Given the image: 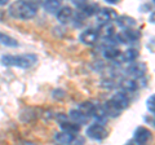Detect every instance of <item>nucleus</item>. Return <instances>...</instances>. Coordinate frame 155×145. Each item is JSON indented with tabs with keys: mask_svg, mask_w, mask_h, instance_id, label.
I'll use <instances>...</instances> for the list:
<instances>
[{
	"mask_svg": "<svg viewBox=\"0 0 155 145\" xmlns=\"http://www.w3.org/2000/svg\"><path fill=\"white\" fill-rule=\"evenodd\" d=\"M38 13V5L27 0H19L12 4L9 8V14L13 18H18V20H30V18L35 17Z\"/></svg>",
	"mask_w": 155,
	"mask_h": 145,
	"instance_id": "1",
	"label": "nucleus"
},
{
	"mask_svg": "<svg viewBox=\"0 0 155 145\" xmlns=\"http://www.w3.org/2000/svg\"><path fill=\"white\" fill-rule=\"evenodd\" d=\"M2 62L7 66H17L21 69H28L34 66L38 62V57L35 55H19V56H12L7 55L2 57Z\"/></svg>",
	"mask_w": 155,
	"mask_h": 145,
	"instance_id": "2",
	"label": "nucleus"
},
{
	"mask_svg": "<svg viewBox=\"0 0 155 145\" xmlns=\"http://www.w3.org/2000/svg\"><path fill=\"white\" fill-rule=\"evenodd\" d=\"M87 136L96 141H102L109 136V130L102 123H92L87 128Z\"/></svg>",
	"mask_w": 155,
	"mask_h": 145,
	"instance_id": "3",
	"label": "nucleus"
},
{
	"mask_svg": "<svg viewBox=\"0 0 155 145\" xmlns=\"http://www.w3.org/2000/svg\"><path fill=\"white\" fill-rule=\"evenodd\" d=\"M96 18H97V23L104 26L106 23H110L113 20H116L118 18V13L114 9H110V8H101L96 13Z\"/></svg>",
	"mask_w": 155,
	"mask_h": 145,
	"instance_id": "4",
	"label": "nucleus"
},
{
	"mask_svg": "<svg viewBox=\"0 0 155 145\" xmlns=\"http://www.w3.org/2000/svg\"><path fill=\"white\" fill-rule=\"evenodd\" d=\"M151 139H153L151 131L147 127H145V126L137 127L133 133V143H137V144H147L149 141H151Z\"/></svg>",
	"mask_w": 155,
	"mask_h": 145,
	"instance_id": "5",
	"label": "nucleus"
},
{
	"mask_svg": "<svg viewBox=\"0 0 155 145\" xmlns=\"http://www.w3.org/2000/svg\"><path fill=\"white\" fill-rule=\"evenodd\" d=\"M110 104L113 105L115 109H118L119 112H122V110L127 109L129 106V99L124 92H118L110 99Z\"/></svg>",
	"mask_w": 155,
	"mask_h": 145,
	"instance_id": "6",
	"label": "nucleus"
},
{
	"mask_svg": "<svg viewBox=\"0 0 155 145\" xmlns=\"http://www.w3.org/2000/svg\"><path fill=\"white\" fill-rule=\"evenodd\" d=\"M127 71L132 78H142L147 72V66L143 62H134L128 67Z\"/></svg>",
	"mask_w": 155,
	"mask_h": 145,
	"instance_id": "7",
	"label": "nucleus"
},
{
	"mask_svg": "<svg viewBox=\"0 0 155 145\" xmlns=\"http://www.w3.org/2000/svg\"><path fill=\"white\" fill-rule=\"evenodd\" d=\"M79 39L85 46H94L97 40H98V32L93 30V29H88V30H85L80 34Z\"/></svg>",
	"mask_w": 155,
	"mask_h": 145,
	"instance_id": "8",
	"label": "nucleus"
},
{
	"mask_svg": "<svg viewBox=\"0 0 155 145\" xmlns=\"http://www.w3.org/2000/svg\"><path fill=\"white\" fill-rule=\"evenodd\" d=\"M141 38V32L138 30H134L133 27L125 29V30L118 36V39L122 40V43H128V42H137Z\"/></svg>",
	"mask_w": 155,
	"mask_h": 145,
	"instance_id": "9",
	"label": "nucleus"
},
{
	"mask_svg": "<svg viewBox=\"0 0 155 145\" xmlns=\"http://www.w3.org/2000/svg\"><path fill=\"white\" fill-rule=\"evenodd\" d=\"M72 9L70 7H62L57 12V20L61 23H67L72 18Z\"/></svg>",
	"mask_w": 155,
	"mask_h": 145,
	"instance_id": "10",
	"label": "nucleus"
},
{
	"mask_svg": "<svg viewBox=\"0 0 155 145\" xmlns=\"http://www.w3.org/2000/svg\"><path fill=\"white\" fill-rule=\"evenodd\" d=\"M54 140L58 144H71V143L75 141V135L70 133V132H66V131L57 132L54 135Z\"/></svg>",
	"mask_w": 155,
	"mask_h": 145,
	"instance_id": "11",
	"label": "nucleus"
},
{
	"mask_svg": "<svg viewBox=\"0 0 155 145\" xmlns=\"http://www.w3.org/2000/svg\"><path fill=\"white\" fill-rule=\"evenodd\" d=\"M60 127L62 128V131L70 132V133H78L80 131V124L76 122H66V120H61L60 122Z\"/></svg>",
	"mask_w": 155,
	"mask_h": 145,
	"instance_id": "12",
	"label": "nucleus"
},
{
	"mask_svg": "<svg viewBox=\"0 0 155 145\" xmlns=\"http://www.w3.org/2000/svg\"><path fill=\"white\" fill-rule=\"evenodd\" d=\"M70 118L74 120V122L79 123V124H84V123L88 122V119H89L88 115H85L80 109H74V110H71V112H70Z\"/></svg>",
	"mask_w": 155,
	"mask_h": 145,
	"instance_id": "13",
	"label": "nucleus"
},
{
	"mask_svg": "<svg viewBox=\"0 0 155 145\" xmlns=\"http://www.w3.org/2000/svg\"><path fill=\"white\" fill-rule=\"evenodd\" d=\"M116 22H118V25L122 29H130L137 25V21L133 17H129V16H120L116 18Z\"/></svg>",
	"mask_w": 155,
	"mask_h": 145,
	"instance_id": "14",
	"label": "nucleus"
},
{
	"mask_svg": "<svg viewBox=\"0 0 155 145\" xmlns=\"http://www.w3.org/2000/svg\"><path fill=\"white\" fill-rule=\"evenodd\" d=\"M138 56H140V52L136 49V48H128V49L125 51L123 55H120L119 59H122L124 62H129V61L137 60Z\"/></svg>",
	"mask_w": 155,
	"mask_h": 145,
	"instance_id": "15",
	"label": "nucleus"
},
{
	"mask_svg": "<svg viewBox=\"0 0 155 145\" xmlns=\"http://www.w3.org/2000/svg\"><path fill=\"white\" fill-rule=\"evenodd\" d=\"M120 51L118 48H115L114 46H109L104 51V57L106 60H118L120 57Z\"/></svg>",
	"mask_w": 155,
	"mask_h": 145,
	"instance_id": "16",
	"label": "nucleus"
},
{
	"mask_svg": "<svg viewBox=\"0 0 155 145\" xmlns=\"http://www.w3.org/2000/svg\"><path fill=\"white\" fill-rule=\"evenodd\" d=\"M61 8V0H45L44 9L49 13H57Z\"/></svg>",
	"mask_w": 155,
	"mask_h": 145,
	"instance_id": "17",
	"label": "nucleus"
},
{
	"mask_svg": "<svg viewBox=\"0 0 155 145\" xmlns=\"http://www.w3.org/2000/svg\"><path fill=\"white\" fill-rule=\"evenodd\" d=\"M120 88L127 91V92H133V91L137 89V83L134 82V79H123L120 82Z\"/></svg>",
	"mask_w": 155,
	"mask_h": 145,
	"instance_id": "18",
	"label": "nucleus"
},
{
	"mask_svg": "<svg viewBox=\"0 0 155 145\" xmlns=\"http://www.w3.org/2000/svg\"><path fill=\"white\" fill-rule=\"evenodd\" d=\"M0 44L5 46V47H17L18 46V42L14 39V38H12V36L0 32Z\"/></svg>",
	"mask_w": 155,
	"mask_h": 145,
	"instance_id": "19",
	"label": "nucleus"
},
{
	"mask_svg": "<svg viewBox=\"0 0 155 145\" xmlns=\"http://www.w3.org/2000/svg\"><path fill=\"white\" fill-rule=\"evenodd\" d=\"M80 11L85 17H91V16H93L94 13L98 12V9H97L96 5H88V4H85V5L80 7Z\"/></svg>",
	"mask_w": 155,
	"mask_h": 145,
	"instance_id": "20",
	"label": "nucleus"
},
{
	"mask_svg": "<svg viewBox=\"0 0 155 145\" xmlns=\"http://www.w3.org/2000/svg\"><path fill=\"white\" fill-rule=\"evenodd\" d=\"M104 27V35L106 36V38H111L114 35V32H115V27L111 25V23H106V25H104L102 26Z\"/></svg>",
	"mask_w": 155,
	"mask_h": 145,
	"instance_id": "21",
	"label": "nucleus"
},
{
	"mask_svg": "<svg viewBox=\"0 0 155 145\" xmlns=\"http://www.w3.org/2000/svg\"><path fill=\"white\" fill-rule=\"evenodd\" d=\"M147 109L150 110V112L155 113V95H151L150 97L147 99Z\"/></svg>",
	"mask_w": 155,
	"mask_h": 145,
	"instance_id": "22",
	"label": "nucleus"
},
{
	"mask_svg": "<svg viewBox=\"0 0 155 145\" xmlns=\"http://www.w3.org/2000/svg\"><path fill=\"white\" fill-rule=\"evenodd\" d=\"M88 2L89 0H71V3L74 4V5H76V7H83V5H85V4H88Z\"/></svg>",
	"mask_w": 155,
	"mask_h": 145,
	"instance_id": "23",
	"label": "nucleus"
},
{
	"mask_svg": "<svg viewBox=\"0 0 155 145\" xmlns=\"http://www.w3.org/2000/svg\"><path fill=\"white\" fill-rule=\"evenodd\" d=\"M106 3H109V4H118L120 0H105Z\"/></svg>",
	"mask_w": 155,
	"mask_h": 145,
	"instance_id": "24",
	"label": "nucleus"
},
{
	"mask_svg": "<svg viewBox=\"0 0 155 145\" xmlns=\"http://www.w3.org/2000/svg\"><path fill=\"white\" fill-rule=\"evenodd\" d=\"M9 0H0V7H3V5H5V4H8Z\"/></svg>",
	"mask_w": 155,
	"mask_h": 145,
	"instance_id": "25",
	"label": "nucleus"
},
{
	"mask_svg": "<svg viewBox=\"0 0 155 145\" xmlns=\"http://www.w3.org/2000/svg\"><path fill=\"white\" fill-rule=\"evenodd\" d=\"M153 3H154V4H155V0H153Z\"/></svg>",
	"mask_w": 155,
	"mask_h": 145,
	"instance_id": "26",
	"label": "nucleus"
}]
</instances>
